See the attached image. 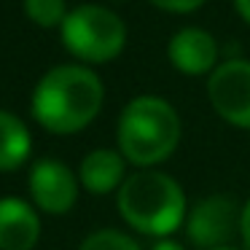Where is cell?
<instances>
[{"mask_svg": "<svg viewBox=\"0 0 250 250\" xmlns=\"http://www.w3.org/2000/svg\"><path fill=\"white\" fill-rule=\"evenodd\" d=\"M41 239L35 205L19 196H0V250H33Z\"/></svg>", "mask_w": 250, "mask_h": 250, "instance_id": "9c48e42d", "label": "cell"}, {"mask_svg": "<svg viewBox=\"0 0 250 250\" xmlns=\"http://www.w3.org/2000/svg\"><path fill=\"white\" fill-rule=\"evenodd\" d=\"M126 159L113 148H94L83 156L81 167H78V180L89 194H110V191L121 188L126 180Z\"/></svg>", "mask_w": 250, "mask_h": 250, "instance_id": "30bf717a", "label": "cell"}, {"mask_svg": "<svg viewBox=\"0 0 250 250\" xmlns=\"http://www.w3.org/2000/svg\"><path fill=\"white\" fill-rule=\"evenodd\" d=\"M239 215H242V207L231 194L205 196L188 210L186 234L202 250L223 248V245H231V239L239 234Z\"/></svg>", "mask_w": 250, "mask_h": 250, "instance_id": "5b68a950", "label": "cell"}, {"mask_svg": "<svg viewBox=\"0 0 250 250\" xmlns=\"http://www.w3.org/2000/svg\"><path fill=\"white\" fill-rule=\"evenodd\" d=\"M116 207L135 231L167 239L186 218V194L167 172L140 169L121 183Z\"/></svg>", "mask_w": 250, "mask_h": 250, "instance_id": "3957f363", "label": "cell"}, {"mask_svg": "<svg viewBox=\"0 0 250 250\" xmlns=\"http://www.w3.org/2000/svg\"><path fill=\"white\" fill-rule=\"evenodd\" d=\"M234 6H237L239 17H242L245 22L250 24V0H234Z\"/></svg>", "mask_w": 250, "mask_h": 250, "instance_id": "e0dca14e", "label": "cell"}, {"mask_svg": "<svg viewBox=\"0 0 250 250\" xmlns=\"http://www.w3.org/2000/svg\"><path fill=\"white\" fill-rule=\"evenodd\" d=\"M239 237H242V250H250V199L242 205V215H239Z\"/></svg>", "mask_w": 250, "mask_h": 250, "instance_id": "9a60e30c", "label": "cell"}, {"mask_svg": "<svg viewBox=\"0 0 250 250\" xmlns=\"http://www.w3.org/2000/svg\"><path fill=\"white\" fill-rule=\"evenodd\" d=\"M151 250H186V248L180 242H175V239H159Z\"/></svg>", "mask_w": 250, "mask_h": 250, "instance_id": "2e32d148", "label": "cell"}, {"mask_svg": "<svg viewBox=\"0 0 250 250\" xmlns=\"http://www.w3.org/2000/svg\"><path fill=\"white\" fill-rule=\"evenodd\" d=\"M116 3H121V0H116Z\"/></svg>", "mask_w": 250, "mask_h": 250, "instance_id": "d6986e66", "label": "cell"}, {"mask_svg": "<svg viewBox=\"0 0 250 250\" xmlns=\"http://www.w3.org/2000/svg\"><path fill=\"white\" fill-rule=\"evenodd\" d=\"M215 250H239V248H234V245H223V248H215Z\"/></svg>", "mask_w": 250, "mask_h": 250, "instance_id": "ac0fdd59", "label": "cell"}, {"mask_svg": "<svg viewBox=\"0 0 250 250\" xmlns=\"http://www.w3.org/2000/svg\"><path fill=\"white\" fill-rule=\"evenodd\" d=\"M33 151L30 129L19 116L0 110V172H11L22 167Z\"/></svg>", "mask_w": 250, "mask_h": 250, "instance_id": "8fae6325", "label": "cell"}, {"mask_svg": "<svg viewBox=\"0 0 250 250\" xmlns=\"http://www.w3.org/2000/svg\"><path fill=\"white\" fill-rule=\"evenodd\" d=\"M105 86L94 70L83 65H57L33 89V119L51 135H73L97 119Z\"/></svg>", "mask_w": 250, "mask_h": 250, "instance_id": "6da1fadb", "label": "cell"}, {"mask_svg": "<svg viewBox=\"0 0 250 250\" xmlns=\"http://www.w3.org/2000/svg\"><path fill=\"white\" fill-rule=\"evenodd\" d=\"M30 199L41 212L65 215L78 202V178L60 159H38L30 167Z\"/></svg>", "mask_w": 250, "mask_h": 250, "instance_id": "52a82bcc", "label": "cell"}, {"mask_svg": "<svg viewBox=\"0 0 250 250\" xmlns=\"http://www.w3.org/2000/svg\"><path fill=\"white\" fill-rule=\"evenodd\" d=\"M207 97L223 121L239 129H250V62L239 57L221 62L210 73Z\"/></svg>", "mask_w": 250, "mask_h": 250, "instance_id": "8992f818", "label": "cell"}, {"mask_svg": "<svg viewBox=\"0 0 250 250\" xmlns=\"http://www.w3.org/2000/svg\"><path fill=\"white\" fill-rule=\"evenodd\" d=\"M78 250H140V245L124 231H116V229H100V231H92Z\"/></svg>", "mask_w": 250, "mask_h": 250, "instance_id": "4fadbf2b", "label": "cell"}, {"mask_svg": "<svg viewBox=\"0 0 250 250\" xmlns=\"http://www.w3.org/2000/svg\"><path fill=\"white\" fill-rule=\"evenodd\" d=\"M119 153L140 169L167 162L180 143V116L167 100L140 94L129 100L116 126Z\"/></svg>", "mask_w": 250, "mask_h": 250, "instance_id": "7a4b0ae2", "label": "cell"}, {"mask_svg": "<svg viewBox=\"0 0 250 250\" xmlns=\"http://www.w3.org/2000/svg\"><path fill=\"white\" fill-rule=\"evenodd\" d=\"M60 30L65 49L89 65H105L116 60L126 46V24L121 17L94 3L67 11Z\"/></svg>", "mask_w": 250, "mask_h": 250, "instance_id": "277c9868", "label": "cell"}, {"mask_svg": "<svg viewBox=\"0 0 250 250\" xmlns=\"http://www.w3.org/2000/svg\"><path fill=\"white\" fill-rule=\"evenodd\" d=\"M24 14L30 22H35L38 27H62L67 17L65 0H24Z\"/></svg>", "mask_w": 250, "mask_h": 250, "instance_id": "7c38bea8", "label": "cell"}, {"mask_svg": "<svg viewBox=\"0 0 250 250\" xmlns=\"http://www.w3.org/2000/svg\"><path fill=\"white\" fill-rule=\"evenodd\" d=\"M167 57L183 76H205L218 67V43L207 30L183 27L169 38Z\"/></svg>", "mask_w": 250, "mask_h": 250, "instance_id": "ba28073f", "label": "cell"}, {"mask_svg": "<svg viewBox=\"0 0 250 250\" xmlns=\"http://www.w3.org/2000/svg\"><path fill=\"white\" fill-rule=\"evenodd\" d=\"M151 3L172 14H188V11H196L205 0H151Z\"/></svg>", "mask_w": 250, "mask_h": 250, "instance_id": "5bb4252c", "label": "cell"}]
</instances>
